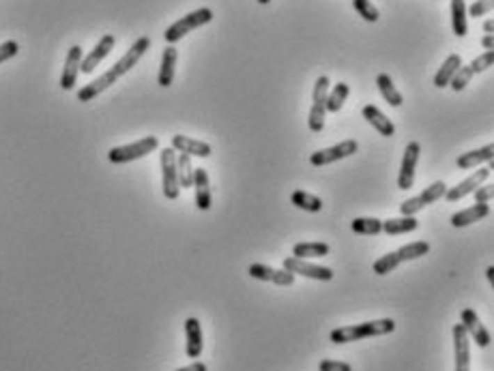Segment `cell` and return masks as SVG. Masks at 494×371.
I'll list each match as a JSON object with an SVG mask.
<instances>
[{
    "mask_svg": "<svg viewBox=\"0 0 494 371\" xmlns=\"http://www.w3.org/2000/svg\"><path fill=\"white\" fill-rule=\"evenodd\" d=\"M393 331H395L393 320L383 318V320H372V322H361V324H353V327L335 329L331 333V341L333 343H351V341H359V339H367V337L389 335Z\"/></svg>",
    "mask_w": 494,
    "mask_h": 371,
    "instance_id": "1",
    "label": "cell"
},
{
    "mask_svg": "<svg viewBox=\"0 0 494 371\" xmlns=\"http://www.w3.org/2000/svg\"><path fill=\"white\" fill-rule=\"evenodd\" d=\"M211 19H213V11H211V9H207V7L196 9V11L183 15L181 19H177L175 24H172V26L164 33V39H166V43L172 45V43L181 41L185 35H189L191 31L205 26V24H209Z\"/></svg>",
    "mask_w": 494,
    "mask_h": 371,
    "instance_id": "2",
    "label": "cell"
},
{
    "mask_svg": "<svg viewBox=\"0 0 494 371\" xmlns=\"http://www.w3.org/2000/svg\"><path fill=\"white\" fill-rule=\"evenodd\" d=\"M159 146V140L155 135H146L134 144H127V146H116L108 153V159L110 163L114 165H120V163H129V161H136V159H142L146 155H151L153 151H157Z\"/></svg>",
    "mask_w": 494,
    "mask_h": 371,
    "instance_id": "3",
    "label": "cell"
},
{
    "mask_svg": "<svg viewBox=\"0 0 494 371\" xmlns=\"http://www.w3.org/2000/svg\"><path fill=\"white\" fill-rule=\"evenodd\" d=\"M327 92H329V78L320 76L314 84L312 92V108L308 116V127L312 133H320L325 127V114H327Z\"/></svg>",
    "mask_w": 494,
    "mask_h": 371,
    "instance_id": "4",
    "label": "cell"
},
{
    "mask_svg": "<svg viewBox=\"0 0 494 371\" xmlns=\"http://www.w3.org/2000/svg\"><path fill=\"white\" fill-rule=\"evenodd\" d=\"M161 183L164 195L168 200H177L181 193L179 176H177V151L175 148H164L161 151Z\"/></svg>",
    "mask_w": 494,
    "mask_h": 371,
    "instance_id": "5",
    "label": "cell"
},
{
    "mask_svg": "<svg viewBox=\"0 0 494 371\" xmlns=\"http://www.w3.org/2000/svg\"><path fill=\"white\" fill-rule=\"evenodd\" d=\"M445 191H447V185H445L443 181H436L430 187H426L419 195H415V197H411V200L402 202L400 204V213L404 217H413V215H417L419 211H422L424 206H430L436 200H440V197H445Z\"/></svg>",
    "mask_w": 494,
    "mask_h": 371,
    "instance_id": "6",
    "label": "cell"
},
{
    "mask_svg": "<svg viewBox=\"0 0 494 371\" xmlns=\"http://www.w3.org/2000/svg\"><path fill=\"white\" fill-rule=\"evenodd\" d=\"M357 142L355 140H344L335 146H329V148H323V151H316L310 155V163L316 165V167H323V165H329V163H335L340 159H346L357 153Z\"/></svg>",
    "mask_w": 494,
    "mask_h": 371,
    "instance_id": "7",
    "label": "cell"
},
{
    "mask_svg": "<svg viewBox=\"0 0 494 371\" xmlns=\"http://www.w3.org/2000/svg\"><path fill=\"white\" fill-rule=\"evenodd\" d=\"M284 270H288V273H292V275H303V277L316 279V281H331L333 279V270L331 268L312 264L308 260L294 258V256L284 260Z\"/></svg>",
    "mask_w": 494,
    "mask_h": 371,
    "instance_id": "8",
    "label": "cell"
},
{
    "mask_svg": "<svg viewBox=\"0 0 494 371\" xmlns=\"http://www.w3.org/2000/svg\"><path fill=\"white\" fill-rule=\"evenodd\" d=\"M148 47H151V39H148V37H140V39H138L129 49H127V52L118 58V63H116L110 71L114 73L116 78L125 76L127 71H132V69L138 65V60L146 54V49H148Z\"/></svg>",
    "mask_w": 494,
    "mask_h": 371,
    "instance_id": "9",
    "label": "cell"
},
{
    "mask_svg": "<svg viewBox=\"0 0 494 371\" xmlns=\"http://www.w3.org/2000/svg\"><path fill=\"white\" fill-rule=\"evenodd\" d=\"M419 155H422V146L419 142H411L404 148V157H402V165H400V176H398V187L400 189H411L415 183V167L419 161Z\"/></svg>",
    "mask_w": 494,
    "mask_h": 371,
    "instance_id": "10",
    "label": "cell"
},
{
    "mask_svg": "<svg viewBox=\"0 0 494 371\" xmlns=\"http://www.w3.org/2000/svg\"><path fill=\"white\" fill-rule=\"evenodd\" d=\"M488 179H490V167H481V170L475 172V174H471L468 179H464L462 183H458L456 187L445 191V197H447V202H458V200H462V197H466L468 193H473Z\"/></svg>",
    "mask_w": 494,
    "mask_h": 371,
    "instance_id": "11",
    "label": "cell"
},
{
    "mask_svg": "<svg viewBox=\"0 0 494 371\" xmlns=\"http://www.w3.org/2000/svg\"><path fill=\"white\" fill-rule=\"evenodd\" d=\"M80 65H82V47L71 45L69 52H67V58H65L63 76H61V88L63 90H73V86H76V82H78Z\"/></svg>",
    "mask_w": 494,
    "mask_h": 371,
    "instance_id": "12",
    "label": "cell"
},
{
    "mask_svg": "<svg viewBox=\"0 0 494 371\" xmlns=\"http://www.w3.org/2000/svg\"><path fill=\"white\" fill-rule=\"evenodd\" d=\"M454 350H456V371H471V339L462 324H454Z\"/></svg>",
    "mask_w": 494,
    "mask_h": 371,
    "instance_id": "13",
    "label": "cell"
},
{
    "mask_svg": "<svg viewBox=\"0 0 494 371\" xmlns=\"http://www.w3.org/2000/svg\"><path fill=\"white\" fill-rule=\"evenodd\" d=\"M462 327H464L468 339H475V343L479 345V348H488L490 345V333L481 324V320L475 313V309H464L462 311Z\"/></svg>",
    "mask_w": 494,
    "mask_h": 371,
    "instance_id": "14",
    "label": "cell"
},
{
    "mask_svg": "<svg viewBox=\"0 0 494 371\" xmlns=\"http://www.w3.org/2000/svg\"><path fill=\"white\" fill-rule=\"evenodd\" d=\"M247 273H250L254 279L271 281V283H276V286H292V281H294V275L288 273V270L271 268V266H266V264H250Z\"/></svg>",
    "mask_w": 494,
    "mask_h": 371,
    "instance_id": "15",
    "label": "cell"
},
{
    "mask_svg": "<svg viewBox=\"0 0 494 371\" xmlns=\"http://www.w3.org/2000/svg\"><path fill=\"white\" fill-rule=\"evenodd\" d=\"M114 43H116V39L112 37V35H104L102 39H99V43L90 49V54L86 56V58H82V65H80V71H84V73H93L95 71V67L102 63L112 49H114Z\"/></svg>",
    "mask_w": 494,
    "mask_h": 371,
    "instance_id": "16",
    "label": "cell"
},
{
    "mask_svg": "<svg viewBox=\"0 0 494 371\" xmlns=\"http://www.w3.org/2000/svg\"><path fill=\"white\" fill-rule=\"evenodd\" d=\"M172 148L187 157H209L211 155V146L207 142L193 140L187 135H172Z\"/></svg>",
    "mask_w": 494,
    "mask_h": 371,
    "instance_id": "17",
    "label": "cell"
},
{
    "mask_svg": "<svg viewBox=\"0 0 494 371\" xmlns=\"http://www.w3.org/2000/svg\"><path fill=\"white\" fill-rule=\"evenodd\" d=\"M116 80H118V78L114 76L112 71L102 73V76H99L97 80H93L90 84H86V86H82V88L78 90V101H82V104L93 101V99H95L97 94H102L104 90H108Z\"/></svg>",
    "mask_w": 494,
    "mask_h": 371,
    "instance_id": "18",
    "label": "cell"
},
{
    "mask_svg": "<svg viewBox=\"0 0 494 371\" xmlns=\"http://www.w3.org/2000/svg\"><path fill=\"white\" fill-rule=\"evenodd\" d=\"M193 191H196V206L200 211H209L211 208V189H209V174L200 167L193 170V183H191Z\"/></svg>",
    "mask_w": 494,
    "mask_h": 371,
    "instance_id": "19",
    "label": "cell"
},
{
    "mask_svg": "<svg viewBox=\"0 0 494 371\" xmlns=\"http://www.w3.org/2000/svg\"><path fill=\"white\" fill-rule=\"evenodd\" d=\"M490 215V206L488 204H473V206H468L460 213H454L452 215V226L454 228H466V226H471L475 224V221H481Z\"/></svg>",
    "mask_w": 494,
    "mask_h": 371,
    "instance_id": "20",
    "label": "cell"
},
{
    "mask_svg": "<svg viewBox=\"0 0 494 371\" xmlns=\"http://www.w3.org/2000/svg\"><path fill=\"white\" fill-rule=\"evenodd\" d=\"M185 333H187V356L189 358H198L202 354V329L200 322L196 318H187L185 320Z\"/></svg>",
    "mask_w": 494,
    "mask_h": 371,
    "instance_id": "21",
    "label": "cell"
},
{
    "mask_svg": "<svg viewBox=\"0 0 494 371\" xmlns=\"http://www.w3.org/2000/svg\"><path fill=\"white\" fill-rule=\"evenodd\" d=\"M361 114H363V118L369 122V125H372L381 135H385V138H391L393 133H395V127H393V122L376 108V106H365L363 110H361Z\"/></svg>",
    "mask_w": 494,
    "mask_h": 371,
    "instance_id": "22",
    "label": "cell"
},
{
    "mask_svg": "<svg viewBox=\"0 0 494 371\" xmlns=\"http://www.w3.org/2000/svg\"><path fill=\"white\" fill-rule=\"evenodd\" d=\"M177 58H179V52H177V47H172L168 45L164 49V56H161V67H159V86L161 88H168L172 84V80H175V67H177Z\"/></svg>",
    "mask_w": 494,
    "mask_h": 371,
    "instance_id": "23",
    "label": "cell"
},
{
    "mask_svg": "<svg viewBox=\"0 0 494 371\" xmlns=\"http://www.w3.org/2000/svg\"><path fill=\"white\" fill-rule=\"evenodd\" d=\"M460 67H462V58H460V54H449L447 58H445L443 67L438 69V73L434 76V86H436V88L449 86L452 78L456 76Z\"/></svg>",
    "mask_w": 494,
    "mask_h": 371,
    "instance_id": "24",
    "label": "cell"
},
{
    "mask_svg": "<svg viewBox=\"0 0 494 371\" xmlns=\"http://www.w3.org/2000/svg\"><path fill=\"white\" fill-rule=\"evenodd\" d=\"M492 157H494V148H492V144H488V146L479 148V151H471V153L460 155L458 161H456V165H458L460 170H471V167H475V165H479V163L492 161Z\"/></svg>",
    "mask_w": 494,
    "mask_h": 371,
    "instance_id": "25",
    "label": "cell"
},
{
    "mask_svg": "<svg viewBox=\"0 0 494 371\" xmlns=\"http://www.w3.org/2000/svg\"><path fill=\"white\" fill-rule=\"evenodd\" d=\"M376 86H379V90H381L383 99H385V101H387L389 106H393V108H400V106L404 104V97H402V92L393 86V80L387 76V73H379V78H376Z\"/></svg>",
    "mask_w": 494,
    "mask_h": 371,
    "instance_id": "26",
    "label": "cell"
},
{
    "mask_svg": "<svg viewBox=\"0 0 494 371\" xmlns=\"http://www.w3.org/2000/svg\"><path fill=\"white\" fill-rule=\"evenodd\" d=\"M290 202H292L296 208H303V211H308V213H320V211H323V200H320L318 195H314V193H310V191H303V189L292 191Z\"/></svg>",
    "mask_w": 494,
    "mask_h": 371,
    "instance_id": "27",
    "label": "cell"
},
{
    "mask_svg": "<svg viewBox=\"0 0 494 371\" xmlns=\"http://www.w3.org/2000/svg\"><path fill=\"white\" fill-rule=\"evenodd\" d=\"M292 256L294 258H325L329 256V245L327 242H296L292 247Z\"/></svg>",
    "mask_w": 494,
    "mask_h": 371,
    "instance_id": "28",
    "label": "cell"
},
{
    "mask_svg": "<svg viewBox=\"0 0 494 371\" xmlns=\"http://www.w3.org/2000/svg\"><path fill=\"white\" fill-rule=\"evenodd\" d=\"M452 28L456 37H466L468 24H466V0H452Z\"/></svg>",
    "mask_w": 494,
    "mask_h": 371,
    "instance_id": "29",
    "label": "cell"
},
{
    "mask_svg": "<svg viewBox=\"0 0 494 371\" xmlns=\"http://www.w3.org/2000/svg\"><path fill=\"white\" fill-rule=\"evenodd\" d=\"M419 228V221L415 217H398V219H387L383 221V232L395 236V234H406L415 232Z\"/></svg>",
    "mask_w": 494,
    "mask_h": 371,
    "instance_id": "30",
    "label": "cell"
},
{
    "mask_svg": "<svg viewBox=\"0 0 494 371\" xmlns=\"http://www.w3.org/2000/svg\"><path fill=\"white\" fill-rule=\"evenodd\" d=\"M430 252V245L426 240H415V242H408L404 247H400L398 252H395V258L398 262H411V260H419L422 256H426Z\"/></svg>",
    "mask_w": 494,
    "mask_h": 371,
    "instance_id": "31",
    "label": "cell"
},
{
    "mask_svg": "<svg viewBox=\"0 0 494 371\" xmlns=\"http://www.w3.org/2000/svg\"><path fill=\"white\" fill-rule=\"evenodd\" d=\"M351 94V86L346 82H337L329 92H327V112H333L337 114L344 106V101L349 99Z\"/></svg>",
    "mask_w": 494,
    "mask_h": 371,
    "instance_id": "32",
    "label": "cell"
},
{
    "mask_svg": "<svg viewBox=\"0 0 494 371\" xmlns=\"http://www.w3.org/2000/svg\"><path fill=\"white\" fill-rule=\"evenodd\" d=\"M353 232L357 234H365V236H376L383 232V221L374 219V217H359L351 224Z\"/></svg>",
    "mask_w": 494,
    "mask_h": 371,
    "instance_id": "33",
    "label": "cell"
},
{
    "mask_svg": "<svg viewBox=\"0 0 494 371\" xmlns=\"http://www.w3.org/2000/svg\"><path fill=\"white\" fill-rule=\"evenodd\" d=\"M177 176H179V185L183 189L191 187L193 183V165H191V157L179 153L177 155Z\"/></svg>",
    "mask_w": 494,
    "mask_h": 371,
    "instance_id": "34",
    "label": "cell"
},
{
    "mask_svg": "<svg viewBox=\"0 0 494 371\" xmlns=\"http://www.w3.org/2000/svg\"><path fill=\"white\" fill-rule=\"evenodd\" d=\"M353 7L355 11L365 19V22H376L381 15H379V9L369 3V0H353Z\"/></svg>",
    "mask_w": 494,
    "mask_h": 371,
    "instance_id": "35",
    "label": "cell"
},
{
    "mask_svg": "<svg viewBox=\"0 0 494 371\" xmlns=\"http://www.w3.org/2000/svg\"><path fill=\"white\" fill-rule=\"evenodd\" d=\"M473 76H475V73H473V69H471V67H468V65H466V67L462 65V67L458 69V73H456V76L452 78L449 86H452V88L456 90V92H458V90H464V88H466V84H468V82H471V78H473Z\"/></svg>",
    "mask_w": 494,
    "mask_h": 371,
    "instance_id": "36",
    "label": "cell"
},
{
    "mask_svg": "<svg viewBox=\"0 0 494 371\" xmlns=\"http://www.w3.org/2000/svg\"><path fill=\"white\" fill-rule=\"evenodd\" d=\"M492 63H494V49H486V52L481 54V56H477L471 65L473 69V73H481V71H486V69H490L492 67Z\"/></svg>",
    "mask_w": 494,
    "mask_h": 371,
    "instance_id": "37",
    "label": "cell"
},
{
    "mask_svg": "<svg viewBox=\"0 0 494 371\" xmlns=\"http://www.w3.org/2000/svg\"><path fill=\"white\" fill-rule=\"evenodd\" d=\"M494 5V0H477V3L471 5V9L466 11V15H471V17H479V15H486Z\"/></svg>",
    "mask_w": 494,
    "mask_h": 371,
    "instance_id": "38",
    "label": "cell"
},
{
    "mask_svg": "<svg viewBox=\"0 0 494 371\" xmlns=\"http://www.w3.org/2000/svg\"><path fill=\"white\" fill-rule=\"evenodd\" d=\"M17 52H19L17 41H5V43H0V63H5V60L13 58Z\"/></svg>",
    "mask_w": 494,
    "mask_h": 371,
    "instance_id": "39",
    "label": "cell"
},
{
    "mask_svg": "<svg viewBox=\"0 0 494 371\" xmlns=\"http://www.w3.org/2000/svg\"><path fill=\"white\" fill-rule=\"evenodd\" d=\"M318 369L320 371H353L349 363H342V361H320Z\"/></svg>",
    "mask_w": 494,
    "mask_h": 371,
    "instance_id": "40",
    "label": "cell"
},
{
    "mask_svg": "<svg viewBox=\"0 0 494 371\" xmlns=\"http://www.w3.org/2000/svg\"><path fill=\"white\" fill-rule=\"evenodd\" d=\"M473 193H475L477 204H488L492 200V187L490 185H479Z\"/></svg>",
    "mask_w": 494,
    "mask_h": 371,
    "instance_id": "41",
    "label": "cell"
},
{
    "mask_svg": "<svg viewBox=\"0 0 494 371\" xmlns=\"http://www.w3.org/2000/svg\"><path fill=\"white\" fill-rule=\"evenodd\" d=\"M177 371H207V365L200 363V361H196V363H191V365H187L183 369H177Z\"/></svg>",
    "mask_w": 494,
    "mask_h": 371,
    "instance_id": "42",
    "label": "cell"
},
{
    "mask_svg": "<svg viewBox=\"0 0 494 371\" xmlns=\"http://www.w3.org/2000/svg\"><path fill=\"white\" fill-rule=\"evenodd\" d=\"M481 45H484V49H494V37L492 35H484Z\"/></svg>",
    "mask_w": 494,
    "mask_h": 371,
    "instance_id": "43",
    "label": "cell"
},
{
    "mask_svg": "<svg viewBox=\"0 0 494 371\" xmlns=\"http://www.w3.org/2000/svg\"><path fill=\"white\" fill-rule=\"evenodd\" d=\"M492 31H494V22H492V19H486V22H484V33H486V35H492Z\"/></svg>",
    "mask_w": 494,
    "mask_h": 371,
    "instance_id": "44",
    "label": "cell"
},
{
    "mask_svg": "<svg viewBox=\"0 0 494 371\" xmlns=\"http://www.w3.org/2000/svg\"><path fill=\"white\" fill-rule=\"evenodd\" d=\"M486 277H488L490 283H494V266H488V268H486Z\"/></svg>",
    "mask_w": 494,
    "mask_h": 371,
    "instance_id": "45",
    "label": "cell"
},
{
    "mask_svg": "<svg viewBox=\"0 0 494 371\" xmlns=\"http://www.w3.org/2000/svg\"><path fill=\"white\" fill-rule=\"evenodd\" d=\"M258 3H260V5H269V3H271V0H258Z\"/></svg>",
    "mask_w": 494,
    "mask_h": 371,
    "instance_id": "46",
    "label": "cell"
}]
</instances>
